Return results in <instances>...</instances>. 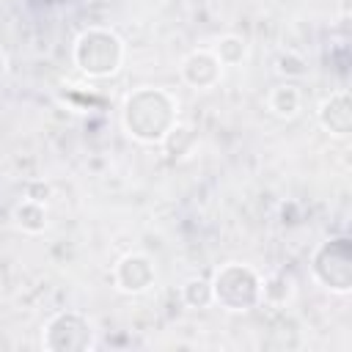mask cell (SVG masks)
<instances>
[{"instance_id": "11", "label": "cell", "mask_w": 352, "mask_h": 352, "mask_svg": "<svg viewBox=\"0 0 352 352\" xmlns=\"http://www.w3.org/2000/svg\"><path fill=\"white\" fill-rule=\"evenodd\" d=\"M294 292H297V283H294L292 272H272V275L261 278V302H267L272 308L289 305Z\"/></svg>"}, {"instance_id": "7", "label": "cell", "mask_w": 352, "mask_h": 352, "mask_svg": "<svg viewBox=\"0 0 352 352\" xmlns=\"http://www.w3.org/2000/svg\"><path fill=\"white\" fill-rule=\"evenodd\" d=\"M179 77L184 85H190L192 91H212L220 85L223 80V63L217 60V55L206 47L201 50H190L182 60H179Z\"/></svg>"}, {"instance_id": "3", "label": "cell", "mask_w": 352, "mask_h": 352, "mask_svg": "<svg viewBox=\"0 0 352 352\" xmlns=\"http://www.w3.org/2000/svg\"><path fill=\"white\" fill-rule=\"evenodd\" d=\"M212 280V305H220L228 314H248L261 302V275L242 261H228L214 270Z\"/></svg>"}, {"instance_id": "2", "label": "cell", "mask_w": 352, "mask_h": 352, "mask_svg": "<svg viewBox=\"0 0 352 352\" xmlns=\"http://www.w3.org/2000/svg\"><path fill=\"white\" fill-rule=\"evenodd\" d=\"M126 58L124 38L110 28H85L72 44V63L91 80H107L121 72Z\"/></svg>"}, {"instance_id": "13", "label": "cell", "mask_w": 352, "mask_h": 352, "mask_svg": "<svg viewBox=\"0 0 352 352\" xmlns=\"http://www.w3.org/2000/svg\"><path fill=\"white\" fill-rule=\"evenodd\" d=\"M179 297H182V302L187 308H195V311L209 308L212 305V280L209 278H201V275L187 278L182 283V289H179Z\"/></svg>"}, {"instance_id": "1", "label": "cell", "mask_w": 352, "mask_h": 352, "mask_svg": "<svg viewBox=\"0 0 352 352\" xmlns=\"http://www.w3.org/2000/svg\"><path fill=\"white\" fill-rule=\"evenodd\" d=\"M176 124H179V102L165 88H151V85L135 88L121 104L124 132L143 146H160Z\"/></svg>"}, {"instance_id": "14", "label": "cell", "mask_w": 352, "mask_h": 352, "mask_svg": "<svg viewBox=\"0 0 352 352\" xmlns=\"http://www.w3.org/2000/svg\"><path fill=\"white\" fill-rule=\"evenodd\" d=\"M275 72L283 80H302L308 74V58L297 50H283L275 58Z\"/></svg>"}, {"instance_id": "10", "label": "cell", "mask_w": 352, "mask_h": 352, "mask_svg": "<svg viewBox=\"0 0 352 352\" xmlns=\"http://www.w3.org/2000/svg\"><path fill=\"white\" fill-rule=\"evenodd\" d=\"M11 220L14 226L22 231V234H44L47 226H50V217H47V204H38V201H30V198H19L11 209Z\"/></svg>"}, {"instance_id": "5", "label": "cell", "mask_w": 352, "mask_h": 352, "mask_svg": "<svg viewBox=\"0 0 352 352\" xmlns=\"http://www.w3.org/2000/svg\"><path fill=\"white\" fill-rule=\"evenodd\" d=\"M41 346L47 352H88L96 346L94 322L80 311H58L41 327Z\"/></svg>"}, {"instance_id": "16", "label": "cell", "mask_w": 352, "mask_h": 352, "mask_svg": "<svg viewBox=\"0 0 352 352\" xmlns=\"http://www.w3.org/2000/svg\"><path fill=\"white\" fill-rule=\"evenodd\" d=\"M25 198L38 201V204H47V201L52 198V184L44 182V179H30V182L25 184Z\"/></svg>"}, {"instance_id": "9", "label": "cell", "mask_w": 352, "mask_h": 352, "mask_svg": "<svg viewBox=\"0 0 352 352\" xmlns=\"http://www.w3.org/2000/svg\"><path fill=\"white\" fill-rule=\"evenodd\" d=\"M267 110L275 118H280V121H289V118L300 116V110H302V91L292 80L272 85L270 94H267Z\"/></svg>"}, {"instance_id": "15", "label": "cell", "mask_w": 352, "mask_h": 352, "mask_svg": "<svg viewBox=\"0 0 352 352\" xmlns=\"http://www.w3.org/2000/svg\"><path fill=\"white\" fill-rule=\"evenodd\" d=\"M192 140H195V138H192V129H190V126H184V124H176V126L165 135V140H162L160 146H165L170 157H184V154L190 151Z\"/></svg>"}, {"instance_id": "12", "label": "cell", "mask_w": 352, "mask_h": 352, "mask_svg": "<svg viewBox=\"0 0 352 352\" xmlns=\"http://www.w3.org/2000/svg\"><path fill=\"white\" fill-rule=\"evenodd\" d=\"M212 52L217 55V60H220L223 66H239V63L248 58V38L239 36V33H223V36L214 41Z\"/></svg>"}, {"instance_id": "6", "label": "cell", "mask_w": 352, "mask_h": 352, "mask_svg": "<svg viewBox=\"0 0 352 352\" xmlns=\"http://www.w3.org/2000/svg\"><path fill=\"white\" fill-rule=\"evenodd\" d=\"M154 283H157V267H154L151 256H146L140 250L124 253L113 264V286L121 294L138 297V294H146L148 289H154Z\"/></svg>"}, {"instance_id": "4", "label": "cell", "mask_w": 352, "mask_h": 352, "mask_svg": "<svg viewBox=\"0 0 352 352\" xmlns=\"http://www.w3.org/2000/svg\"><path fill=\"white\" fill-rule=\"evenodd\" d=\"M311 275L330 294L346 297L352 292V239L336 234L319 242L311 253Z\"/></svg>"}, {"instance_id": "8", "label": "cell", "mask_w": 352, "mask_h": 352, "mask_svg": "<svg viewBox=\"0 0 352 352\" xmlns=\"http://www.w3.org/2000/svg\"><path fill=\"white\" fill-rule=\"evenodd\" d=\"M319 126L338 140H346L352 135V99L349 91H336L327 99H322L319 110H316Z\"/></svg>"}, {"instance_id": "17", "label": "cell", "mask_w": 352, "mask_h": 352, "mask_svg": "<svg viewBox=\"0 0 352 352\" xmlns=\"http://www.w3.org/2000/svg\"><path fill=\"white\" fill-rule=\"evenodd\" d=\"M6 66H8V58H6V52L0 50V77L6 74Z\"/></svg>"}]
</instances>
